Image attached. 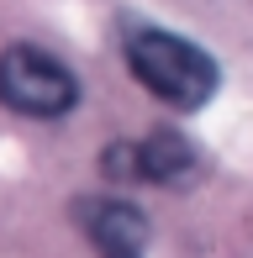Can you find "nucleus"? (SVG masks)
Instances as JSON below:
<instances>
[{
    "instance_id": "1",
    "label": "nucleus",
    "mask_w": 253,
    "mask_h": 258,
    "mask_svg": "<svg viewBox=\"0 0 253 258\" xmlns=\"http://www.w3.org/2000/svg\"><path fill=\"white\" fill-rule=\"evenodd\" d=\"M126 69L169 111H201L216 95V58L201 53L190 37H174L158 27H143L126 37Z\"/></svg>"
},
{
    "instance_id": "2",
    "label": "nucleus",
    "mask_w": 253,
    "mask_h": 258,
    "mask_svg": "<svg viewBox=\"0 0 253 258\" xmlns=\"http://www.w3.org/2000/svg\"><path fill=\"white\" fill-rule=\"evenodd\" d=\"M0 105H11L16 116H32V121H58L79 105V79L53 53L16 42L0 53Z\"/></svg>"
},
{
    "instance_id": "3",
    "label": "nucleus",
    "mask_w": 253,
    "mask_h": 258,
    "mask_svg": "<svg viewBox=\"0 0 253 258\" xmlns=\"http://www.w3.org/2000/svg\"><path fill=\"white\" fill-rule=\"evenodd\" d=\"M74 221L85 227L90 248L100 258H143L148 253V216L132 201H79Z\"/></svg>"
},
{
    "instance_id": "4",
    "label": "nucleus",
    "mask_w": 253,
    "mask_h": 258,
    "mask_svg": "<svg viewBox=\"0 0 253 258\" xmlns=\"http://www.w3.org/2000/svg\"><path fill=\"white\" fill-rule=\"evenodd\" d=\"M143 184H164V190H190L206 179V153L190 143L185 132L164 126V132L143 137Z\"/></svg>"
},
{
    "instance_id": "5",
    "label": "nucleus",
    "mask_w": 253,
    "mask_h": 258,
    "mask_svg": "<svg viewBox=\"0 0 253 258\" xmlns=\"http://www.w3.org/2000/svg\"><path fill=\"white\" fill-rule=\"evenodd\" d=\"M100 169H106V179L143 184V148L137 143H111L106 153H100Z\"/></svg>"
}]
</instances>
